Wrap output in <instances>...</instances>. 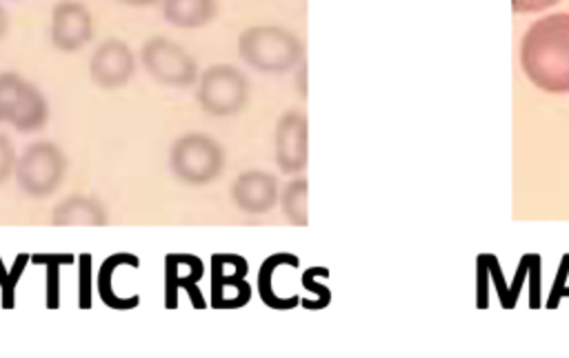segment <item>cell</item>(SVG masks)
I'll use <instances>...</instances> for the list:
<instances>
[{
  "label": "cell",
  "instance_id": "26",
  "mask_svg": "<svg viewBox=\"0 0 569 358\" xmlns=\"http://www.w3.org/2000/svg\"><path fill=\"white\" fill-rule=\"evenodd\" d=\"M302 282H305V287H307L309 291H316V294H318V309H322L325 305H329L331 294H329L327 289H322L318 282H313V269H309V271L302 276Z\"/></svg>",
  "mask_w": 569,
  "mask_h": 358
},
{
  "label": "cell",
  "instance_id": "4",
  "mask_svg": "<svg viewBox=\"0 0 569 358\" xmlns=\"http://www.w3.org/2000/svg\"><path fill=\"white\" fill-rule=\"evenodd\" d=\"M67 156L56 142L38 140L24 147V151L16 160V182L29 198H47L51 196L64 180L67 173Z\"/></svg>",
  "mask_w": 569,
  "mask_h": 358
},
{
  "label": "cell",
  "instance_id": "2",
  "mask_svg": "<svg viewBox=\"0 0 569 358\" xmlns=\"http://www.w3.org/2000/svg\"><path fill=\"white\" fill-rule=\"evenodd\" d=\"M238 53L249 67L262 73H282L302 60L305 47L300 38L284 27L256 24L238 36Z\"/></svg>",
  "mask_w": 569,
  "mask_h": 358
},
{
  "label": "cell",
  "instance_id": "19",
  "mask_svg": "<svg viewBox=\"0 0 569 358\" xmlns=\"http://www.w3.org/2000/svg\"><path fill=\"white\" fill-rule=\"evenodd\" d=\"M36 265H44L47 267V276H44V287H47V307L49 309H58L60 305V265H69L73 262V256L69 253H36L31 258Z\"/></svg>",
  "mask_w": 569,
  "mask_h": 358
},
{
  "label": "cell",
  "instance_id": "28",
  "mask_svg": "<svg viewBox=\"0 0 569 358\" xmlns=\"http://www.w3.org/2000/svg\"><path fill=\"white\" fill-rule=\"evenodd\" d=\"M7 27H9V18H7V11L0 7V38L7 33Z\"/></svg>",
  "mask_w": 569,
  "mask_h": 358
},
{
  "label": "cell",
  "instance_id": "12",
  "mask_svg": "<svg viewBox=\"0 0 569 358\" xmlns=\"http://www.w3.org/2000/svg\"><path fill=\"white\" fill-rule=\"evenodd\" d=\"M202 278V260L191 253H169L164 258V298L167 307H176V291L184 289L193 302V307L202 309L204 300L198 291V280Z\"/></svg>",
  "mask_w": 569,
  "mask_h": 358
},
{
  "label": "cell",
  "instance_id": "13",
  "mask_svg": "<svg viewBox=\"0 0 569 358\" xmlns=\"http://www.w3.org/2000/svg\"><path fill=\"white\" fill-rule=\"evenodd\" d=\"M49 222L53 227H104L109 216L98 198L73 193L51 209Z\"/></svg>",
  "mask_w": 569,
  "mask_h": 358
},
{
  "label": "cell",
  "instance_id": "14",
  "mask_svg": "<svg viewBox=\"0 0 569 358\" xmlns=\"http://www.w3.org/2000/svg\"><path fill=\"white\" fill-rule=\"evenodd\" d=\"M47 118H49V105H47L42 91L27 80L22 91H20L18 102L13 105V109H11L9 118H7V122L16 131L29 133V131L42 129L47 125Z\"/></svg>",
  "mask_w": 569,
  "mask_h": 358
},
{
  "label": "cell",
  "instance_id": "9",
  "mask_svg": "<svg viewBox=\"0 0 569 358\" xmlns=\"http://www.w3.org/2000/svg\"><path fill=\"white\" fill-rule=\"evenodd\" d=\"M51 44L60 51H78L93 38V18L82 2H58L49 22Z\"/></svg>",
  "mask_w": 569,
  "mask_h": 358
},
{
  "label": "cell",
  "instance_id": "21",
  "mask_svg": "<svg viewBox=\"0 0 569 358\" xmlns=\"http://www.w3.org/2000/svg\"><path fill=\"white\" fill-rule=\"evenodd\" d=\"M27 262H29V256H27V253H20V256L13 260V267H11V269H4V262H2V258H0V296H2V307H4V309H11V307H13L16 285H18V278L22 276V269H24Z\"/></svg>",
  "mask_w": 569,
  "mask_h": 358
},
{
  "label": "cell",
  "instance_id": "16",
  "mask_svg": "<svg viewBox=\"0 0 569 358\" xmlns=\"http://www.w3.org/2000/svg\"><path fill=\"white\" fill-rule=\"evenodd\" d=\"M127 262L140 265L138 256H133V253H113V256H109V258L102 262V267H100V274H98V291H100L102 302H104L107 307H111V309H133V307L140 305V296H138V294L124 298V296H120V294L116 291V287H113V276H116L118 269H120L122 265H127Z\"/></svg>",
  "mask_w": 569,
  "mask_h": 358
},
{
  "label": "cell",
  "instance_id": "24",
  "mask_svg": "<svg viewBox=\"0 0 569 358\" xmlns=\"http://www.w3.org/2000/svg\"><path fill=\"white\" fill-rule=\"evenodd\" d=\"M16 160H18V156H16L13 142L4 133H0V185L4 180H9V176L13 173Z\"/></svg>",
  "mask_w": 569,
  "mask_h": 358
},
{
  "label": "cell",
  "instance_id": "22",
  "mask_svg": "<svg viewBox=\"0 0 569 358\" xmlns=\"http://www.w3.org/2000/svg\"><path fill=\"white\" fill-rule=\"evenodd\" d=\"M560 298H569V253L562 258V262L558 267V276H556L553 289H551V296L547 300V307L556 309Z\"/></svg>",
  "mask_w": 569,
  "mask_h": 358
},
{
  "label": "cell",
  "instance_id": "25",
  "mask_svg": "<svg viewBox=\"0 0 569 358\" xmlns=\"http://www.w3.org/2000/svg\"><path fill=\"white\" fill-rule=\"evenodd\" d=\"M560 0H511V9L516 13H533V11H542L553 7Z\"/></svg>",
  "mask_w": 569,
  "mask_h": 358
},
{
  "label": "cell",
  "instance_id": "7",
  "mask_svg": "<svg viewBox=\"0 0 569 358\" xmlns=\"http://www.w3.org/2000/svg\"><path fill=\"white\" fill-rule=\"evenodd\" d=\"M247 260L236 253L211 256V307L236 309L251 298V287L244 280Z\"/></svg>",
  "mask_w": 569,
  "mask_h": 358
},
{
  "label": "cell",
  "instance_id": "3",
  "mask_svg": "<svg viewBox=\"0 0 569 358\" xmlns=\"http://www.w3.org/2000/svg\"><path fill=\"white\" fill-rule=\"evenodd\" d=\"M169 167L184 185H209L224 169V149L216 138L189 131L173 140L169 149Z\"/></svg>",
  "mask_w": 569,
  "mask_h": 358
},
{
  "label": "cell",
  "instance_id": "23",
  "mask_svg": "<svg viewBox=\"0 0 569 358\" xmlns=\"http://www.w3.org/2000/svg\"><path fill=\"white\" fill-rule=\"evenodd\" d=\"M89 269H91V256L82 253L80 256V287H78V307L89 309L91 307V289H89Z\"/></svg>",
  "mask_w": 569,
  "mask_h": 358
},
{
  "label": "cell",
  "instance_id": "20",
  "mask_svg": "<svg viewBox=\"0 0 569 358\" xmlns=\"http://www.w3.org/2000/svg\"><path fill=\"white\" fill-rule=\"evenodd\" d=\"M24 78L13 73V71H2L0 73V122H7L13 105L20 98V91L24 87Z\"/></svg>",
  "mask_w": 569,
  "mask_h": 358
},
{
  "label": "cell",
  "instance_id": "5",
  "mask_svg": "<svg viewBox=\"0 0 569 358\" xmlns=\"http://www.w3.org/2000/svg\"><path fill=\"white\" fill-rule=\"evenodd\" d=\"M196 98L211 116H233L249 100V80L233 64H211L198 76Z\"/></svg>",
  "mask_w": 569,
  "mask_h": 358
},
{
  "label": "cell",
  "instance_id": "1",
  "mask_svg": "<svg viewBox=\"0 0 569 358\" xmlns=\"http://www.w3.org/2000/svg\"><path fill=\"white\" fill-rule=\"evenodd\" d=\"M525 76L547 93H569V13L536 20L520 40Z\"/></svg>",
  "mask_w": 569,
  "mask_h": 358
},
{
  "label": "cell",
  "instance_id": "15",
  "mask_svg": "<svg viewBox=\"0 0 569 358\" xmlns=\"http://www.w3.org/2000/svg\"><path fill=\"white\" fill-rule=\"evenodd\" d=\"M160 7L164 20L182 29L204 27L218 13V0H162Z\"/></svg>",
  "mask_w": 569,
  "mask_h": 358
},
{
  "label": "cell",
  "instance_id": "8",
  "mask_svg": "<svg viewBox=\"0 0 569 358\" xmlns=\"http://www.w3.org/2000/svg\"><path fill=\"white\" fill-rule=\"evenodd\" d=\"M136 71V58L127 42L120 38L102 40L89 58V76L100 89H118L131 80Z\"/></svg>",
  "mask_w": 569,
  "mask_h": 358
},
{
  "label": "cell",
  "instance_id": "18",
  "mask_svg": "<svg viewBox=\"0 0 569 358\" xmlns=\"http://www.w3.org/2000/svg\"><path fill=\"white\" fill-rule=\"evenodd\" d=\"M280 205L291 225L305 227L309 222V218H307L309 216L307 213V178L291 180L282 191Z\"/></svg>",
  "mask_w": 569,
  "mask_h": 358
},
{
  "label": "cell",
  "instance_id": "11",
  "mask_svg": "<svg viewBox=\"0 0 569 358\" xmlns=\"http://www.w3.org/2000/svg\"><path fill=\"white\" fill-rule=\"evenodd\" d=\"M231 200L249 216L267 213L278 202V180L273 173L262 169L242 171L231 185Z\"/></svg>",
  "mask_w": 569,
  "mask_h": 358
},
{
  "label": "cell",
  "instance_id": "27",
  "mask_svg": "<svg viewBox=\"0 0 569 358\" xmlns=\"http://www.w3.org/2000/svg\"><path fill=\"white\" fill-rule=\"evenodd\" d=\"M116 2H122V4H129V7H149L158 0H116Z\"/></svg>",
  "mask_w": 569,
  "mask_h": 358
},
{
  "label": "cell",
  "instance_id": "10",
  "mask_svg": "<svg viewBox=\"0 0 569 358\" xmlns=\"http://www.w3.org/2000/svg\"><path fill=\"white\" fill-rule=\"evenodd\" d=\"M276 162L282 173H300L307 167V116L289 109L276 125Z\"/></svg>",
  "mask_w": 569,
  "mask_h": 358
},
{
  "label": "cell",
  "instance_id": "6",
  "mask_svg": "<svg viewBox=\"0 0 569 358\" xmlns=\"http://www.w3.org/2000/svg\"><path fill=\"white\" fill-rule=\"evenodd\" d=\"M140 60L147 73L167 87H189L200 76L191 53L164 36L147 38L140 47Z\"/></svg>",
  "mask_w": 569,
  "mask_h": 358
},
{
  "label": "cell",
  "instance_id": "17",
  "mask_svg": "<svg viewBox=\"0 0 569 358\" xmlns=\"http://www.w3.org/2000/svg\"><path fill=\"white\" fill-rule=\"evenodd\" d=\"M280 262H296L298 265V258L293 253H287V251H278V253L269 256L260 265V271H258V294H260L262 302L271 309H291V307H296L298 296L280 298L276 294V287H273V276H276V269H278Z\"/></svg>",
  "mask_w": 569,
  "mask_h": 358
}]
</instances>
